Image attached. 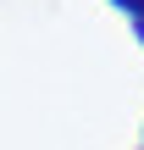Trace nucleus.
Returning a JSON list of instances; mask_svg holds the SVG:
<instances>
[{"label": "nucleus", "mask_w": 144, "mask_h": 150, "mask_svg": "<svg viewBox=\"0 0 144 150\" xmlns=\"http://www.w3.org/2000/svg\"><path fill=\"white\" fill-rule=\"evenodd\" d=\"M111 6H117V11H128L133 22H139V17H144V0H111Z\"/></svg>", "instance_id": "obj_1"}, {"label": "nucleus", "mask_w": 144, "mask_h": 150, "mask_svg": "<svg viewBox=\"0 0 144 150\" xmlns=\"http://www.w3.org/2000/svg\"><path fill=\"white\" fill-rule=\"evenodd\" d=\"M133 39H139V45H144V17H139V22H133Z\"/></svg>", "instance_id": "obj_2"}, {"label": "nucleus", "mask_w": 144, "mask_h": 150, "mask_svg": "<svg viewBox=\"0 0 144 150\" xmlns=\"http://www.w3.org/2000/svg\"><path fill=\"white\" fill-rule=\"evenodd\" d=\"M139 139H144V134H139Z\"/></svg>", "instance_id": "obj_3"}]
</instances>
